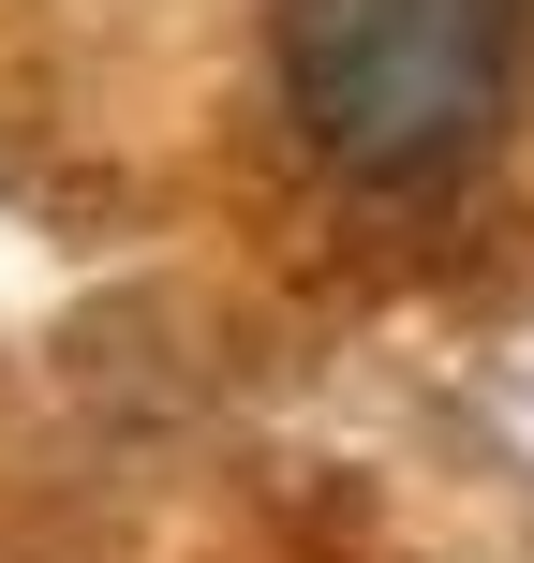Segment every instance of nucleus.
I'll return each mask as SVG.
<instances>
[{"label":"nucleus","mask_w":534,"mask_h":563,"mask_svg":"<svg viewBox=\"0 0 534 563\" xmlns=\"http://www.w3.org/2000/svg\"><path fill=\"white\" fill-rule=\"evenodd\" d=\"M282 104L371 194L460 178L520 104V0H282Z\"/></svg>","instance_id":"1"}]
</instances>
